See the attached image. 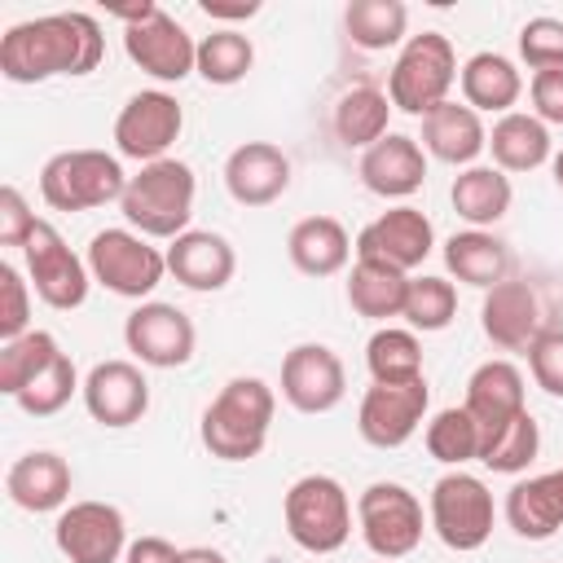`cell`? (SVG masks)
<instances>
[{"label": "cell", "mask_w": 563, "mask_h": 563, "mask_svg": "<svg viewBox=\"0 0 563 563\" xmlns=\"http://www.w3.org/2000/svg\"><path fill=\"white\" fill-rule=\"evenodd\" d=\"M479 325L484 334L506 347V352H528V343L541 334V303H537V290L519 277H506L497 282L493 290H484V303H479Z\"/></svg>", "instance_id": "23"}, {"label": "cell", "mask_w": 563, "mask_h": 563, "mask_svg": "<svg viewBox=\"0 0 563 563\" xmlns=\"http://www.w3.org/2000/svg\"><path fill=\"white\" fill-rule=\"evenodd\" d=\"M528 97H532V114L550 128H563V70H537L528 79Z\"/></svg>", "instance_id": "46"}, {"label": "cell", "mask_w": 563, "mask_h": 563, "mask_svg": "<svg viewBox=\"0 0 563 563\" xmlns=\"http://www.w3.org/2000/svg\"><path fill=\"white\" fill-rule=\"evenodd\" d=\"M251 66H255V44H251V35H242V31H233V26H220V31H211V35L198 40V75H202L207 84L233 88V84H242V79L251 75Z\"/></svg>", "instance_id": "37"}, {"label": "cell", "mask_w": 563, "mask_h": 563, "mask_svg": "<svg viewBox=\"0 0 563 563\" xmlns=\"http://www.w3.org/2000/svg\"><path fill=\"white\" fill-rule=\"evenodd\" d=\"M22 260H26V282H31V290H35L48 308L70 312V308H79V303L88 299V286H92L88 260H79V255L66 246V238H62L48 220H40V224L31 229V238H26V246H22Z\"/></svg>", "instance_id": "11"}, {"label": "cell", "mask_w": 563, "mask_h": 563, "mask_svg": "<svg viewBox=\"0 0 563 563\" xmlns=\"http://www.w3.org/2000/svg\"><path fill=\"white\" fill-rule=\"evenodd\" d=\"M537 449H541V427H537V418L523 409L515 422H506V427L479 449V462H484L493 475H519V471L532 466Z\"/></svg>", "instance_id": "40"}, {"label": "cell", "mask_w": 563, "mask_h": 563, "mask_svg": "<svg viewBox=\"0 0 563 563\" xmlns=\"http://www.w3.org/2000/svg\"><path fill=\"white\" fill-rule=\"evenodd\" d=\"M405 295H409V273L378 264V260H356L347 273V303L356 317L369 321H391L405 312Z\"/></svg>", "instance_id": "32"}, {"label": "cell", "mask_w": 563, "mask_h": 563, "mask_svg": "<svg viewBox=\"0 0 563 563\" xmlns=\"http://www.w3.org/2000/svg\"><path fill=\"white\" fill-rule=\"evenodd\" d=\"M449 202H453V211L466 220V229H493V224L510 211L515 189H510V176H506L501 167L475 163V167H462V172L453 176Z\"/></svg>", "instance_id": "29"}, {"label": "cell", "mask_w": 563, "mask_h": 563, "mask_svg": "<svg viewBox=\"0 0 563 563\" xmlns=\"http://www.w3.org/2000/svg\"><path fill=\"white\" fill-rule=\"evenodd\" d=\"M128 189L119 154L106 150H62L40 167V198L53 211H92L119 202Z\"/></svg>", "instance_id": "6"}, {"label": "cell", "mask_w": 563, "mask_h": 563, "mask_svg": "<svg viewBox=\"0 0 563 563\" xmlns=\"http://www.w3.org/2000/svg\"><path fill=\"white\" fill-rule=\"evenodd\" d=\"M180 128H185L180 101L163 88H145V92H132L114 114V150L119 158H132L145 167V163L172 158L167 150L180 141Z\"/></svg>", "instance_id": "10"}, {"label": "cell", "mask_w": 563, "mask_h": 563, "mask_svg": "<svg viewBox=\"0 0 563 563\" xmlns=\"http://www.w3.org/2000/svg\"><path fill=\"white\" fill-rule=\"evenodd\" d=\"M35 224H40V216L26 207L22 189L18 185H4L0 189V246H18L22 251Z\"/></svg>", "instance_id": "45"}, {"label": "cell", "mask_w": 563, "mask_h": 563, "mask_svg": "<svg viewBox=\"0 0 563 563\" xmlns=\"http://www.w3.org/2000/svg\"><path fill=\"white\" fill-rule=\"evenodd\" d=\"M224 189L238 207H268L290 189V154L273 141H242L224 158Z\"/></svg>", "instance_id": "19"}, {"label": "cell", "mask_w": 563, "mask_h": 563, "mask_svg": "<svg viewBox=\"0 0 563 563\" xmlns=\"http://www.w3.org/2000/svg\"><path fill=\"white\" fill-rule=\"evenodd\" d=\"M418 145L449 167H475V158L488 150V128L466 101H444L431 114H422Z\"/></svg>", "instance_id": "25"}, {"label": "cell", "mask_w": 563, "mask_h": 563, "mask_svg": "<svg viewBox=\"0 0 563 563\" xmlns=\"http://www.w3.org/2000/svg\"><path fill=\"white\" fill-rule=\"evenodd\" d=\"M387 119H391V97L374 84H356L334 101V136L347 150H369L387 136Z\"/></svg>", "instance_id": "33"}, {"label": "cell", "mask_w": 563, "mask_h": 563, "mask_svg": "<svg viewBox=\"0 0 563 563\" xmlns=\"http://www.w3.org/2000/svg\"><path fill=\"white\" fill-rule=\"evenodd\" d=\"M427 405H431L427 378H413V383H374L361 396L356 431L374 449H400L427 422Z\"/></svg>", "instance_id": "13"}, {"label": "cell", "mask_w": 563, "mask_h": 563, "mask_svg": "<svg viewBox=\"0 0 563 563\" xmlns=\"http://www.w3.org/2000/svg\"><path fill=\"white\" fill-rule=\"evenodd\" d=\"M75 391H84V383H79V369H75V361L62 352L22 396H18V409L22 413H31V418H53V413H62L66 405H70V396Z\"/></svg>", "instance_id": "41"}, {"label": "cell", "mask_w": 563, "mask_h": 563, "mask_svg": "<svg viewBox=\"0 0 563 563\" xmlns=\"http://www.w3.org/2000/svg\"><path fill=\"white\" fill-rule=\"evenodd\" d=\"M57 356H62V347L48 330H26L22 339L0 343V391L9 400H18Z\"/></svg>", "instance_id": "36"}, {"label": "cell", "mask_w": 563, "mask_h": 563, "mask_svg": "<svg viewBox=\"0 0 563 563\" xmlns=\"http://www.w3.org/2000/svg\"><path fill=\"white\" fill-rule=\"evenodd\" d=\"M405 321H409V330L418 334H435V330H449L453 325V317H457V286L449 282V277H431V273H422V277H409V295H405V312H400Z\"/></svg>", "instance_id": "39"}, {"label": "cell", "mask_w": 563, "mask_h": 563, "mask_svg": "<svg viewBox=\"0 0 563 563\" xmlns=\"http://www.w3.org/2000/svg\"><path fill=\"white\" fill-rule=\"evenodd\" d=\"M88 273L119 299H150L154 286L167 277V251L150 246L136 229H101L88 242Z\"/></svg>", "instance_id": "7"}, {"label": "cell", "mask_w": 563, "mask_h": 563, "mask_svg": "<svg viewBox=\"0 0 563 563\" xmlns=\"http://www.w3.org/2000/svg\"><path fill=\"white\" fill-rule=\"evenodd\" d=\"M488 150H493V167L510 172H537L541 163L554 158L550 150V128L528 114V110H510L488 128Z\"/></svg>", "instance_id": "31"}, {"label": "cell", "mask_w": 563, "mask_h": 563, "mask_svg": "<svg viewBox=\"0 0 563 563\" xmlns=\"http://www.w3.org/2000/svg\"><path fill=\"white\" fill-rule=\"evenodd\" d=\"M457 84V53L449 35L440 31H418L400 44L391 75H387V97L391 110H405L413 119L431 114L435 106L449 101V88Z\"/></svg>", "instance_id": "4"}, {"label": "cell", "mask_w": 563, "mask_h": 563, "mask_svg": "<svg viewBox=\"0 0 563 563\" xmlns=\"http://www.w3.org/2000/svg\"><path fill=\"white\" fill-rule=\"evenodd\" d=\"M457 84H462V101L475 110V114H510L523 97V75L519 66L506 57V53H475L462 62L457 70Z\"/></svg>", "instance_id": "27"}, {"label": "cell", "mask_w": 563, "mask_h": 563, "mask_svg": "<svg viewBox=\"0 0 563 563\" xmlns=\"http://www.w3.org/2000/svg\"><path fill=\"white\" fill-rule=\"evenodd\" d=\"M167 273L198 295L224 290L238 273V251L224 233L216 229H185L180 238L167 242Z\"/></svg>", "instance_id": "20"}, {"label": "cell", "mask_w": 563, "mask_h": 563, "mask_svg": "<svg viewBox=\"0 0 563 563\" xmlns=\"http://www.w3.org/2000/svg\"><path fill=\"white\" fill-rule=\"evenodd\" d=\"M352 238L334 216H303L286 233V255L303 277H334L352 260Z\"/></svg>", "instance_id": "28"}, {"label": "cell", "mask_w": 563, "mask_h": 563, "mask_svg": "<svg viewBox=\"0 0 563 563\" xmlns=\"http://www.w3.org/2000/svg\"><path fill=\"white\" fill-rule=\"evenodd\" d=\"M194 198H198L194 167L180 158H158V163H145L136 176H128L119 211H123L128 229H136L141 238H167L172 242L189 229Z\"/></svg>", "instance_id": "3"}, {"label": "cell", "mask_w": 563, "mask_h": 563, "mask_svg": "<svg viewBox=\"0 0 563 563\" xmlns=\"http://www.w3.org/2000/svg\"><path fill=\"white\" fill-rule=\"evenodd\" d=\"M519 57L528 62V70H563V18H528L519 26Z\"/></svg>", "instance_id": "42"}, {"label": "cell", "mask_w": 563, "mask_h": 563, "mask_svg": "<svg viewBox=\"0 0 563 563\" xmlns=\"http://www.w3.org/2000/svg\"><path fill=\"white\" fill-rule=\"evenodd\" d=\"M202 13H207V18H220V22H246V18H255V13H260V4H255V0H246V4L202 0Z\"/></svg>", "instance_id": "48"}, {"label": "cell", "mask_w": 563, "mask_h": 563, "mask_svg": "<svg viewBox=\"0 0 563 563\" xmlns=\"http://www.w3.org/2000/svg\"><path fill=\"white\" fill-rule=\"evenodd\" d=\"M528 374L545 396H563V330H541L528 343Z\"/></svg>", "instance_id": "44"}, {"label": "cell", "mask_w": 563, "mask_h": 563, "mask_svg": "<svg viewBox=\"0 0 563 563\" xmlns=\"http://www.w3.org/2000/svg\"><path fill=\"white\" fill-rule=\"evenodd\" d=\"M123 343L128 352L150 365V369H180L189 365L194 356V343H198V330L189 321V312H180L176 303H163V299H145L128 312L123 321Z\"/></svg>", "instance_id": "12"}, {"label": "cell", "mask_w": 563, "mask_h": 563, "mask_svg": "<svg viewBox=\"0 0 563 563\" xmlns=\"http://www.w3.org/2000/svg\"><path fill=\"white\" fill-rule=\"evenodd\" d=\"M31 330V282L18 264H0V343L22 339Z\"/></svg>", "instance_id": "43"}, {"label": "cell", "mask_w": 563, "mask_h": 563, "mask_svg": "<svg viewBox=\"0 0 563 563\" xmlns=\"http://www.w3.org/2000/svg\"><path fill=\"white\" fill-rule=\"evenodd\" d=\"M106 57L101 22L84 9L13 22L0 35V75L9 84H44L57 75H88Z\"/></svg>", "instance_id": "1"}, {"label": "cell", "mask_w": 563, "mask_h": 563, "mask_svg": "<svg viewBox=\"0 0 563 563\" xmlns=\"http://www.w3.org/2000/svg\"><path fill=\"white\" fill-rule=\"evenodd\" d=\"M431 528L435 537L457 550V554H471L479 550L488 537H493V523H497V506H493V493L479 475L471 471H449L431 484Z\"/></svg>", "instance_id": "8"}, {"label": "cell", "mask_w": 563, "mask_h": 563, "mask_svg": "<svg viewBox=\"0 0 563 563\" xmlns=\"http://www.w3.org/2000/svg\"><path fill=\"white\" fill-rule=\"evenodd\" d=\"M506 523L523 541H550L563 528V466L510 484V493H506Z\"/></svg>", "instance_id": "26"}, {"label": "cell", "mask_w": 563, "mask_h": 563, "mask_svg": "<svg viewBox=\"0 0 563 563\" xmlns=\"http://www.w3.org/2000/svg\"><path fill=\"white\" fill-rule=\"evenodd\" d=\"M286 532L308 554H334L352 537V501L334 475H299L282 497Z\"/></svg>", "instance_id": "5"}, {"label": "cell", "mask_w": 563, "mask_h": 563, "mask_svg": "<svg viewBox=\"0 0 563 563\" xmlns=\"http://www.w3.org/2000/svg\"><path fill=\"white\" fill-rule=\"evenodd\" d=\"M123 53L158 84H180L185 75L198 70V40L163 9L136 26H123Z\"/></svg>", "instance_id": "15"}, {"label": "cell", "mask_w": 563, "mask_h": 563, "mask_svg": "<svg viewBox=\"0 0 563 563\" xmlns=\"http://www.w3.org/2000/svg\"><path fill=\"white\" fill-rule=\"evenodd\" d=\"M180 563H229V559L211 545H189V550H180Z\"/></svg>", "instance_id": "49"}, {"label": "cell", "mask_w": 563, "mask_h": 563, "mask_svg": "<svg viewBox=\"0 0 563 563\" xmlns=\"http://www.w3.org/2000/svg\"><path fill=\"white\" fill-rule=\"evenodd\" d=\"M53 541L70 563H119L128 554V523L110 501H70L53 523Z\"/></svg>", "instance_id": "14"}, {"label": "cell", "mask_w": 563, "mask_h": 563, "mask_svg": "<svg viewBox=\"0 0 563 563\" xmlns=\"http://www.w3.org/2000/svg\"><path fill=\"white\" fill-rule=\"evenodd\" d=\"M422 440H427V453H431L435 462L453 466V471H462L466 462H479V449H484V435H479L475 418L466 413V405L440 409V413L427 422Z\"/></svg>", "instance_id": "38"}, {"label": "cell", "mask_w": 563, "mask_h": 563, "mask_svg": "<svg viewBox=\"0 0 563 563\" xmlns=\"http://www.w3.org/2000/svg\"><path fill=\"white\" fill-rule=\"evenodd\" d=\"M361 185L378 198H409L422 189L427 180V150L418 145V136L405 132H387L378 145H369L361 154Z\"/></svg>", "instance_id": "22"}, {"label": "cell", "mask_w": 563, "mask_h": 563, "mask_svg": "<svg viewBox=\"0 0 563 563\" xmlns=\"http://www.w3.org/2000/svg\"><path fill=\"white\" fill-rule=\"evenodd\" d=\"M365 369L374 383H413L422 378V343L413 330L378 325L365 343Z\"/></svg>", "instance_id": "35"}, {"label": "cell", "mask_w": 563, "mask_h": 563, "mask_svg": "<svg viewBox=\"0 0 563 563\" xmlns=\"http://www.w3.org/2000/svg\"><path fill=\"white\" fill-rule=\"evenodd\" d=\"M273 413H277V391L264 378L242 374V378H229L220 387V396L202 409L198 435H202L211 457H220V462H251L268 444Z\"/></svg>", "instance_id": "2"}, {"label": "cell", "mask_w": 563, "mask_h": 563, "mask_svg": "<svg viewBox=\"0 0 563 563\" xmlns=\"http://www.w3.org/2000/svg\"><path fill=\"white\" fill-rule=\"evenodd\" d=\"M356 528L361 541L369 545V554L378 559H405L422 545V501L396 484V479H374L361 497H356Z\"/></svg>", "instance_id": "9"}, {"label": "cell", "mask_w": 563, "mask_h": 563, "mask_svg": "<svg viewBox=\"0 0 563 563\" xmlns=\"http://www.w3.org/2000/svg\"><path fill=\"white\" fill-rule=\"evenodd\" d=\"M123 563H180V550L163 537H136V541H128Z\"/></svg>", "instance_id": "47"}, {"label": "cell", "mask_w": 563, "mask_h": 563, "mask_svg": "<svg viewBox=\"0 0 563 563\" xmlns=\"http://www.w3.org/2000/svg\"><path fill=\"white\" fill-rule=\"evenodd\" d=\"M347 40L365 53H387L405 40L409 31V9L400 0H352L343 9Z\"/></svg>", "instance_id": "34"}, {"label": "cell", "mask_w": 563, "mask_h": 563, "mask_svg": "<svg viewBox=\"0 0 563 563\" xmlns=\"http://www.w3.org/2000/svg\"><path fill=\"white\" fill-rule=\"evenodd\" d=\"M550 172H554V185H559V194H563V150L550 158Z\"/></svg>", "instance_id": "50"}, {"label": "cell", "mask_w": 563, "mask_h": 563, "mask_svg": "<svg viewBox=\"0 0 563 563\" xmlns=\"http://www.w3.org/2000/svg\"><path fill=\"white\" fill-rule=\"evenodd\" d=\"M523 409H528V400H523V374H519V365H510V361H484V365H475V374L466 378V413L475 418L484 444L506 422H515Z\"/></svg>", "instance_id": "24"}, {"label": "cell", "mask_w": 563, "mask_h": 563, "mask_svg": "<svg viewBox=\"0 0 563 563\" xmlns=\"http://www.w3.org/2000/svg\"><path fill=\"white\" fill-rule=\"evenodd\" d=\"M352 251H356V260H378V264H391L400 273H413L435 251V229H431L427 211L400 202V207L374 216L356 233V246Z\"/></svg>", "instance_id": "16"}, {"label": "cell", "mask_w": 563, "mask_h": 563, "mask_svg": "<svg viewBox=\"0 0 563 563\" xmlns=\"http://www.w3.org/2000/svg\"><path fill=\"white\" fill-rule=\"evenodd\" d=\"M70 462L53 449H31L22 457H13V466L4 471V493L13 506L31 510V515H48V510H66L70 501Z\"/></svg>", "instance_id": "21"}, {"label": "cell", "mask_w": 563, "mask_h": 563, "mask_svg": "<svg viewBox=\"0 0 563 563\" xmlns=\"http://www.w3.org/2000/svg\"><path fill=\"white\" fill-rule=\"evenodd\" d=\"M84 409L92 413V422L119 431L145 418L150 409V378L141 374L136 361H97L84 378Z\"/></svg>", "instance_id": "18"}, {"label": "cell", "mask_w": 563, "mask_h": 563, "mask_svg": "<svg viewBox=\"0 0 563 563\" xmlns=\"http://www.w3.org/2000/svg\"><path fill=\"white\" fill-rule=\"evenodd\" d=\"M347 391V369L325 343H295L282 356V400L299 413H330Z\"/></svg>", "instance_id": "17"}, {"label": "cell", "mask_w": 563, "mask_h": 563, "mask_svg": "<svg viewBox=\"0 0 563 563\" xmlns=\"http://www.w3.org/2000/svg\"><path fill=\"white\" fill-rule=\"evenodd\" d=\"M444 268L462 282V286H479L493 290L497 282L510 277V251L497 233L488 229H457L444 242Z\"/></svg>", "instance_id": "30"}]
</instances>
